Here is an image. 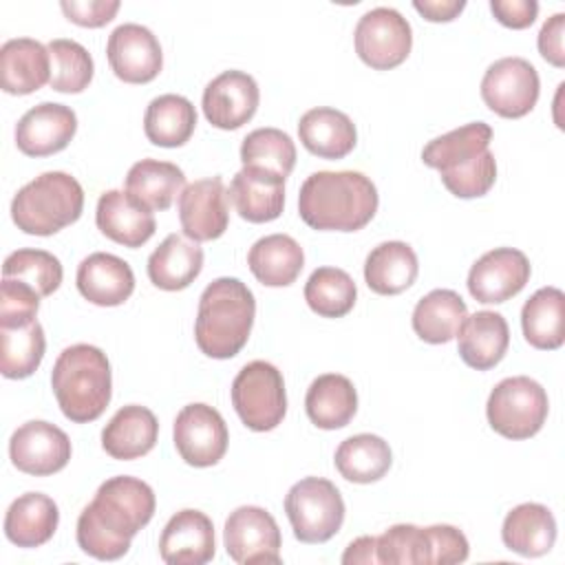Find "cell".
Segmentation results:
<instances>
[{
	"mask_svg": "<svg viewBox=\"0 0 565 565\" xmlns=\"http://www.w3.org/2000/svg\"><path fill=\"white\" fill-rule=\"evenodd\" d=\"M377 563L388 565H433L428 527L411 523L391 525L384 534L375 536Z\"/></svg>",
	"mask_w": 565,
	"mask_h": 565,
	"instance_id": "cell-44",
	"label": "cell"
},
{
	"mask_svg": "<svg viewBox=\"0 0 565 565\" xmlns=\"http://www.w3.org/2000/svg\"><path fill=\"white\" fill-rule=\"evenodd\" d=\"M333 463L347 481L373 483L388 472L393 463V455L388 444L382 437L371 433H360V435L347 437L338 446Z\"/></svg>",
	"mask_w": 565,
	"mask_h": 565,
	"instance_id": "cell-38",
	"label": "cell"
},
{
	"mask_svg": "<svg viewBox=\"0 0 565 565\" xmlns=\"http://www.w3.org/2000/svg\"><path fill=\"white\" fill-rule=\"evenodd\" d=\"M344 565H373L377 563V552H375V536H360L349 543V547L342 554Z\"/></svg>",
	"mask_w": 565,
	"mask_h": 565,
	"instance_id": "cell-52",
	"label": "cell"
},
{
	"mask_svg": "<svg viewBox=\"0 0 565 565\" xmlns=\"http://www.w3.org/2000/svg\"><path fill=\"white\" fill-rule=\"evenodd\" d=\"M260 90L245 71H223L203 90V115L221 130H236L247 124L258 108Z\"/></svg>",
	"mask_w": 565,
	"mask_h": 565,
	"instance_id": "cell-17",
	"label": "cell"
},
{
	"mask_svg": "<svg viewBox=\"0 0 565 565\" xmlns=\"http://www.w3.org/2000/svg\"><path fill=\"white\" fill-rule=\"evenodd\" d=\"M298 137L320 159H342L358 143V130L351 117L329 106L307 110L298 121Z\"/></svg>",
	"mask_w": 565,
	"mask_h": 565,
	"instance_id": "cell-26",
	"label": "cell"
},
{
	"mask_svg": "<svg viewBox=\"0 0 565 565\" xmlns=\"http://www.w3.org/2000/svg\"><path fill=\"white\" fill-rule=\"evenodd\" d=\"M227 196L241 218L249 223H269L282 214L285 179L258 168H241L227 190Z\"/></svg>",
	"mask_w": 565,
	"mask_h": 565,
	"instance_id": "cell-22",
	"label": "cell"
},
{
	"mask_svg": "<svg viewBox=\"0 0 565 565\" xmlns=\"http://www.w3.org/2000/svg\"><path fill=\"white\" fill-rule=\"evenodd\" d=\"M468 307L452 289H433L413 309V331L428 344H446L457 338Z\"/></svg>",
	"mask_w": 565,
	"mask_h": 565,
	"instance_id": "cell-34",
	"label": "cell"
},
{
	"mask_svg": "<svg viewBox=\"0 0 565 565\" xmlns=\"http://www.w3.org/2000/svg\"><path fill=\"white\" fill-rule=\"evenodd\" d=\"M430 536V558L433 565H450V563H463L470 554L468 539L461 530L455 525H428Z\"/></svg>",
	"mask_w": 565,
	"mask_h": 565,
	"instance_id": "cell-47",
	"label": "cell"
},
{
	"mask_svg": "<svg viewBox=\"0 0 565 565\" xmlns=\"http://www.w3.org/2000/svg\"><path fill=\"white\" fill-rule=\"evenodd\" d=\"M358 298L353 278L338 267H318L305 282V300L309 309L322 318L347 316Z\"/></svg>",
	"mask_w": 565,
	"mask_h": 565,
	"instance_id": "cell-40",
	"label": "cell"
},
{
	"mask_svg": "<svg viewBox=\"0 0 565 565\" xmlns=\"http://www.w3.org/2000/svg\"><path fill=\"white\" fill-rule=\"evenodd\" d=\"M60 9L64 11L66 20L79 26L99 29L115 18L119 11V0H62Z\"/></svg>",
	"mask_w": 565,
	"mask_h": 565,
	"instance_id": "cell-48",
	"label": "cell"
},
{
	"mask_svg": "<svg viewBox=\"0 0 565 565\" xmlns=\"http://www.w3.org/2000/svg\"><path fill=\"white\" fill-rule=\"evenodd\" d=\"M185 188V174L177 163L141 159L126 174V192L148 210H168Z\"/></svg>",
	"mask_w": 565,
	"mask_h": 565,
	"instance_id": "cell-36",
	"label": "cell"
},
{
	"mask_svg": "<svg viewBox=\"0 0 565 565\" xmlns=\"http://www.w3.org/2000/svg\"><path fill=\"white\" fill-rule=\"evenodd\" d=\"M523 338L541 351H556L565 342V294L558 287H541L521 309Z\"/></svg>",
	"mask_w": 565,
	"mask_h": 565,
	"instance_id": "cell-33",
	"label": "cell"
},
{
	"mask_svg": "<svg viewBox=\"0 0 565 565\" xmlns=\"http://www.w3.org/2000/svg\"><path fill=\"white\" fill-rule=\"evenodd\" d=\"M490 11L508 29H527L539 13L536 0H490Z\"/></svg>",
	"mask_w": 565,
	"mask_h": 565,
	"instance_id": "cell-50",
	"label": "cell"
},
{
	"mask_svg": "<svg viewBox=\"0 0 565 565\" xmlns=\"http://www.w3.org/2000/svg\"><path fill=\"white\" fill-rule=\"evenodd\" d=\"M501 539L508 550L521 556H543L554 547L556 519L547 505L521 503L505 514Z\"/></svg>",
	"mask_w": 565,
	"mask_h": 565,
	"instance_id": "cell-31",
	"label": "cell"
},
{
	"mask_svg": "<svg viewBox=\"0 0 565 565\" xmlns=\"http://www.w3.org/2000/svg\"><path fill=\"white\" fill-rule=\"evenodd\" d=\"M51 82L49 46L31 38L7 40L0 49V86L9 95H29Z\"/></svg>",
	"mask_w": 565,
	"mask_h": 565,
	"instance_id": "cell-23",
	"label": "cell"
},
{
	"mask_svg": "<svg viewBox=\"0 0 565 565\" xmlns=\"http://www.w3.org/2000/svg\"><path fill=\"white\" fill-rule=\"evenodd\" d=\"M106 57L113 73L126 84H148L163 66V53L157 35L141 24H119L106 44Z\"/></svg>",
	"mask_w": 565,
	"mask_h": 565,
	"instance_id": "cell-16",
	"label": "cell"
},
{
	"mask_svg": "<svg viewBox=\"0 0 565 565\" xmlns=\"http://www.w3.org/2000/svg\"><path fill=\"white\" fill-rule=\"evenodd\" d=\"M243 168H258L287 179L296 166V146L278 128H256L241 143Z\"/></svg>",
	"mask_w": 565,
	"mask_h": 565,
	"instance_id": "cell-41",
	"label": "cell"
},
{
	"mask_svg": "<svg viewBox=\"0 0 565 565\" xmlns=\"http://www.w3.org/2000/svg\"><path fill=\"white\" fill-rule=\"evenodd\" d=\"M413 7L428 22H450L466 9V0H415Z\"/></svg>",
	"mask_w": 565,
	"mask_h": 565,
	"instance_id": "cell-51",
	"label": "cell"
},
{
	"mask_svg": "<svg viewBox=\"0 0 565 565\" xmlns=\"http://www.w3.org/2000/svg\"><path fill=\"white\" fill-rule=\"evenodd\" d=\"M159 437L154 413L139 404L121 406L102 430V448L119 461H130L148 455Z\"/></svg>",
	"mask_w": 565,
	"mask_h": 565,
	"instance_id": "cell-24",
	"label": "cell"
},
{
	"mask_svg": "<svg viewBox=\"0 0 565 565\" xmlns=\"http://www.w3.org/2000/svg\"><path fill=\"white\" fill-rule=\"evenodd\" d=\"M247 265L260 285L287 287L300 276L305 252L289 234H269L249 247Z\"/></svg>",
	"mask_w": 565,
	"mask_h": 565,
	"instance_id": "cell-30",
	"label": "cell"
},
{
	"mask_svg": "<svg viewBox=\"0 0 565 565\" xmlns=\"http://www.w3.org/2000/svg\"><path fill=\"white\" fill-rule=\"evenodd\" d=\"M77 132L73 108L42 102L29 108L15 126V146L26 157H49L64 150Z\"/></svg>",
	"mask_w": 565,
	"mask_h": 565,
	"instance_id": "cell-18",
	"label": "cell"
},
{
	"mask_svg": "<svg viewBox=\"0 0 565 565\" xmlns=\"http://www.w3.org/2000/svg\"><path fill=\"white\" fill-rule=\"evenodd\" d=\"M62 263L46 249H18L4 258L2 278H15L40 294L51 296L62 285Z\"/></svg>",
	"mask_w": 565,
	"mask_h": 565,
	"instance_id": "cell-43",
	"label": "cell"
},
{
	"mask_svg": "<svg viewBox=\"0 0 565 565\" xmlns=\"http://www.w3.org/2000/svg\"><path fill=\"white\" fill-rule=\"evenodd\" d=\"M490 139L492 128L486 121H470L428 141L422 150V161L428 168L448 172L483 154L490 146Z\"/></svg>",
	"mask_w": 565,
	"mask_h": 565,
	"instance_id": "cell-37",
	"label": "cell"
},
{
	"mask_svg": "<svg viewBox=\"0 0 565 565\" xmlns=\"http://www.w3.org/2000/svg\"><path fill=\"white\" fill-rule=\"evenodd\" d=\"M174 448L188 466L207 468L227 450V426L221 413L207 404H188L174 417Z\"/></svg>",
	"mask_w": 565,
	"mask_h": 565,
	"instance_id": "cell-12",
	"label": "cell"
},
{
	"mask_svg": "<svg viewBox=\"0 0 565 565\" xmlns=\"http://www.w3.org/2000/svg\"><path fill=\"white\" fill-rule=\"evenodd\" d=\"M203 269V249L181 234H168L148 258V278L163 291H181Z\"/></svg>",
	"mask_w": 565,
	"mask_h": 565,
	"instance_id": "cell-28",
	"label": "cell"
},
{
	"mask_svg": "<svg viewBox=\"0 0 565 565\" xmlns=\"http://www.w3.org/2000/svg\"><path fill=\"white\" fill-rule=\"evenodd\" d=\"M256 316L252 289L238 278L212 280L201 298L194 320V340L201 353L214 360L234 358L249 340Z\"/></svg>",
	"mask_w": 565,
	"mask_h": 565,
	"instance_id": "cell-3",
	"label": "cell"
},
{
	"mask_svg": "<svg viewBox=\"0 0 565 565\" xmlns=\"http://www.w3.org/2000/svg\"><path fill=\"white\" fill-rule=\"evenodd\" d=\"M527 256L514 247L486 252L468 271V291L477 302L499 305L516 296L530 280Z\"/></svg>",
	"mask_w": 565,
	"mask_h": 565,
	"instance_id": "cell-14",
	"label": "cell"
},
{
	"mask_svg": "<svg viewBox=\"0 0 565 565\" xmlns=\"http://www.w3.org/2000/svg\"><path fill=\"white\" fill-rule=\"evenodd\" d=\"M353 42L358 57L366 66L388 71L408 57L413 29L399 11L391 7H375L358 20Z\"/></svg>",
	"mask_w": 565,
	"mask_h": 565,
	"instance_id": "cell-9",
	"label": "cell"
},
{
	"mask_svg": "<svg viewBox=\"0 0 565 565\" xmlns=\"http://www.w3.org/2000/svg\"><path fill=\"white\" fill-rule=\"evenodd\" d=\"M40 309V294L15 278H2L0 285V327L29 324Z\"/></svg>",
	"mask_w": 565,
	"mask_h": 565,
	"instance_id": "cell-46",
	"label": "cell"
},
{
	"mask_svg": "<svg viewBox=\"0 0 565 565\" xmlns=\"http://www.w3.org/2000/svg\"><path fill=\"white\" fill-rule=\"evenodd\" d=\"M196 128L194 104L174 93L154 97L143 115V132L150 143L161 148H179L190 141Z\"/></svg>",
	"mask_w": 565,
	"mask_h": 565,
	"instance_id": "cell-35",
	"label": "cell"
},
{
	"mask_svg": "<svg viewBox=\"0 0 565 565\" xmlns=\"http://www.w3.org/2000/svg\"><path fill=\"white\" fill-rule=\"evenodd\" d=\"M57 503L42 492H24L11 501L4 514V534L18 547H40L55 534Z\"/></svg>",
	"mask_w": 565,
	"mask_h": 565,
	"instance_id": "cell-27",
	"label": "cell"
},
{
	"mask_svg": "<svg viewBox=\"0 0 565 565\" xmlns=\"http://www.w3.org/2000/svg\"><path fill=\"white\" fill-rule=\"evenodd\" d=\"M375 183L355 170H320L305 179L298 192V214L320 232H358L377 212Z\"/></svg>",
	"mask_w": 565,
	"mask_h": 565,
	"instance_id": "cell-2",
	"label": "cell"
},
{
	"mask_svg": "<svg viewBox=\"0 0 565 565\" xmlns=\"http://www.w3.org/2000/svg\"><path fill=\"white\" fill-rule=\"evenodd\" d=\"M457 340L461 360L470 369L488 371L503 360L510 344V329L501 313L483 309L466 316Z\"/></svg>",
	"mask_w": 565,
	"mask_h": 565,
	"instance_id": "cell-25",
	"label": "cell"
},
{
	"mask_svg": "<svg viewBox=\"0 0 565 565\" xmlns=\"http://www.w3.org/2000/svg\"><path fill=\"white\" fill-rule=\"evenodd\" d=\"M214 552V525L201 510L177 512L159 536V554L168 565H203Z\"/></svg>",
	"mask_w": 565,
	"mask_h": 565,
	"instance_id": "cell-19",
	"label": "cell"
},
{
	"mask_svg": "<svg viewBox=\"0 0 565 565\" xmlns=\"http://www.w3.org/2000/svg\"><path fill=\"white\" fill-rule=\"evenodd\" d=\"M154 508V492L146 481L128 475L110 477L79 512L77 545L93 558L117 561L130 550L132 536L150 523Z\"/></svg>",
	"mask_w": 565,
	"mask_h": 565,
	"instance_id": "cell-1",
	"label": "cell"
},
{
	"mask_svg": "<svg viewBox=\"0 0 565 565\" xmlns=\"http://www.w3.org/2000/svg\"><path fill=\"white\" fill-rule=\"evenodd\" d=\"M305 411L311 424L322 430L344 428L358 411V391L347 375H318L307 388Z\"/></svg>",
	"mask_w": 565,
	"mask_h": 565,
	"instance_id": "cell-29",
	"label": "cell"
},
{
	"mask_svg": "<svg viewBox=\"0 0 565 565\" xmlns=\"http://www.w3.org/2000/svg\"><path fill=\"white\" fill-rule=\"evenodd\" d=\"M419 271L417 254L408 243L386 241L373 247L364 260V280L380 296L406 291Z\"/></svg>",
	"mask_w": 565,
	"mask_h": 565,
	"instance_id": "cell-32",
	"label": "cell"
},
{
	"mask_svg": "<svg viewBox=\"0 0 565 565\" xmlns=\"http://www.w3.org/2000/svg\"><path fill=\"white\" fill-rule=\"evenodd\" d=\"M232 406L249 430H274L287 413L282 373L265 360L247 362L232 382Z\"/></svg>",
	"mask_w": 565,
	"mask_h": 565,
	"instance_id": "cell-8",
	"label": "cell"
},
{
	"mask_svg": "<svg viewBox=\"0 0 565 565\" xmlns=\"http://www.w3.org/2000/svg\"><path fill=\"white\" fill-rule=\"evenodd\" d=\"M179 221L183 234L194 243L214 241L230 223V196L221 177L188 183L179 194Z\"/></svg>",
	"mask_w": 565,
	"mask_h": 565,
	"instance_id": "cell-15",
	"label": "cell"
},
{
	"mask_svg": "<svg viewBox=\"0 0 565 565\" xmlns=\"http://www.w3.org/2000/svg\"><path fill=\"white\" fill-rule=\"evenodd\" d=\"M51 88L57 93H82L95 73L90 53L75 40L57 38L49 42Z\"/></svg>",
	"mask_w": 565,
	"mask_h": 565,
	"instance_id": "cell-42",
	"label": "cell"
},
{
	"mask_svg": "<svg viewBox=\"0 0 565 565\" xmlns=\"http://www.w3.org/2000/svg\"><path fill=\"white\" fill-rule=\"evenodd\" d=\"M541 79L525 57H501L488 66L481 79L486 106L505 119L525 117L539 102Z\"/></svg>",
	"mask_w": 565,
	"mask_h": 565,
	"instance_id": "cell-10",
	"label": "cell"
},
{
	"mask_svg": "<svg viewBox=\"0 0 565 565\" xmlns=\"http://www.w3.org/2000/svg\"><path fill=\"white\" fill-rule=\"evenodd\" d=\"M79 294L97 307L124 305L135 291V274L130 265L106 252H95L86 256L75 276Z\"/></svg>",
	"mask_w": 565,
	"mask_h": 565,
	"instance_id": "cell-21",
	"label": "cell"
},
{
	"mask_svg": "<svg viewBox=\"0 0 565 565\" xmlns=\"http://www.w3.org/2000/svg\"><path fill=\"white\" fill-rule=\"evenodd\" d=\"M230 558L238 565L280 563V530L276 519L258 505H241L230 512L223 530Z\"/></svg>",
	"mask_w": 565,
	"mask_h": 565,
	"instance_id": "cell-11",
	"label": "cell"
},
{
	"mask_svg": "<svg viewBox=\"0 0 565 565\" xmlns=\"http://www.w3.org/2000/svg\"><path fill=\"white\" fill-rule=\"evenodd\" d=\"M565 13H554L547 18L539 31V53L545 62L556 68L565 66Z\"/></svg>",
	"mask_w": 565,
	"mask_h": 565,
	"instance_id": "cell-49",
	"label": "cell"
},
{
	"mask_svg": "<svg viewBox=\"0 0 565 565\" xmlns=\"http://www.w3.org/2000/svg\"><path fill=\"white\" fill-rule=\"evenodd\" d=\"M285 512L300 543H324L335 536L344 523L342 494L322 477L296 481L285 497Z\"/></svg>",
	"mask_w": 565,
	"mask_h": 565,
	"instance_id": "cell-7",
	"label": "cell"
},
{
	"mask_svg": "<svg viewBox=\"0 0 565 565\" xmlns=\"http://www.w3.org/2000/svg\"><path fill=\"white\" fill-rule=\"evenodd\" d=\"M51 388L66 419L95 422L113 395V375L106 353L93 344L66 347L51 371Z\"/></svg>",
	"mask_w": 565,
	"mask_h": 565,
	"instance_id": "cell-4",
	"label": "cell"
},
{
	"mask_svg": "<svg viewBox=\"0 0 565 565\" xmlns=\"http://www.w3.org/2000/svg\"><path fill=\"white\" fill-rule=\"evenodd\" d=\"M95 223L106 238L130 249L148 243L157 230L152 210L141 205L126 190H108L99 196Z\"/></svg>",
	"mask_w": 565,
	"mask_h": 565,
	"instance_id": "cell-20",
	"label": "cell"
},
{
	"mask_svg": "<svg viewBox=\"0 0 565 565\" xmlns=\"http://www.w3.org/2000/svg\"><path fill=\"white\" fill-rule=\"evenodd\" d=\"M84 210V190L66 172H42L18 190L11 201V218L24 234L51 236L75 223Z\"/></svg>",
	"mask_w": 565,
	"mask_h": 565,
	"instance_id": "cell-5",
	"label": "cell"
},
{
	"mask_svg": "<svg viewBox=\"0 0 565 565\" xmlns=\"http://www.w3.org/2000/svg\"><path fill=\"white\" fill-rule=\"evenodd\" d=\"M550 402L545 388L527 377L514 375L501 380L488 397L486 415L494 433L505 439H530L547 419Z\"/></svg>",
	"mask_w": 565,
	"mask_h": 565,
	"instance_id": "cell-6",
	"label": "cell"
},
{
	"mask_svg": "<svg viewBox=\"0 0 565 565\" xmlns=\"http://www.w3.org/2000/svg\"><path fill=\"white\" fill-rule=\"evenodd\" d=\"M46 351L44 329L38 320L0 327V371L9 380H24L38 371Z\"/></svg>",
	"mask_w": 565,
	"mask_h": 565,
	"instance_id": "cell-39",
	"label": "cell"
},
{
	"mask_svg": "<svg viewBox=\"0 0 565 565\" xmlns=\"http://www.w3.org/2000/svg\"><path fill=\"white\" fill-rule=\"evenodd\" d=\"M11 463L33 477L60 472L71 459L68 435L44 419H31L13 430L9 439Z\"/></svg>",
	"mask_w": 565,
	"mask_h": 565,
	"instance_id": "cell-13",
	"label": "cell"
},
{
	"mask_svg": "<svg viewBox=\"0 0 565 565\" xmlns=\"http://www.w3.org/2000/svg\"><path fill=\"white\" fill-rule=\"evenodd\" d=\"M446 190L459 199H477L490 192L497 181V161L490 150L479 154L466 166L439 172Z\"/></svg>",
	"mask_w": 565,
	"mask_h": 565,
	"instance_id": "cell-45",
	"label": "cell"
}]
</instances>
